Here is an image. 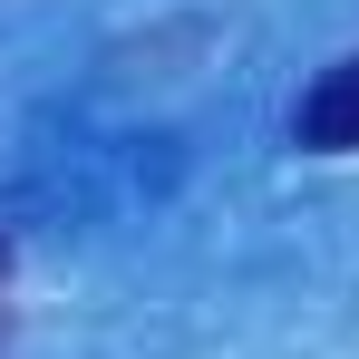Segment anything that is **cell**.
Instances as JSON below:
<instances>
[{"instance_id":"1","label":"cell","mask_w":359,"mask_h":359,"mask_svg":"<svg viewBox=\"0 0 359 359\" xmlns=\"http://www.w3.org/2000/svg\"><path fill=\"white\" fill-rule=\"evenodd\" d=\"M292 146L301 156H359V49L330 59L292 107Z\"/></svg>"}]
</instances>
